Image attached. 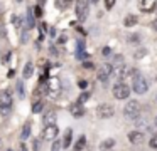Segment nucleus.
Wrapping results in <instances>:
<instances>
[{"label":"nucleus","mask_w":157,"mask_h":151,"mask_svg":"<svg viewBox=\"0 0 157 151\" xmlns=\"http://www.w3.org/2000/svg\"><path fill=\"white\" fill-rule=\"evenodd\" d=\"M44 92L48 94L51 99H56V97L61 94V82H59L58 77H52V79H49L48 82H46L44 86Z\"/></svg>","instance_id":"f257e3e1"},{"label":"nucleus","mask_w":157,"mask_h":151,"mask_svg":"<svg viewBox=\"0 0 157 151\" xmlns=\"http://www.w3.org/2000/svg\"><path fill=\"white\" fill-rule=\"evenodd\" d=\"M140 102L139 101H130V102L125 104V107H123V114H125L128 119H137V117L140 116Z\"/></svg>","instance_id":"f03ea898"},{"label":"nucleus","mask_w":157,"mask_h":151,"mask_svg":"<svg viewBox=\"0 0 157 151\" xmlns=\"http://www.w3.org/2000/svg\"><path fill=\"white\" fill-rule=\"evenodd\" d=\"M132 89L135 91L137 94H145L147 89H149V82H147V79L144 76H139V74H137L132 81Z\"/></svg>","instance_id":"7ed1b4c3"},{"label":"nucleus","mask_w":157,"mask_h":151,"mask_svg":"<svg viewBox=\"0 0 157 151\" xmlns=\"http://www.w3.org/2000/svg\"><path fill=\"white\" fill-rule=\"evenodd\" d=\"M75 12L79 22H85L88 17V2L86 0H76L75 2Z\"/></svg>","instance_id":"20e7f679"},{"label":"nucleus","mask_w":157,"mask_h":151,"mask_svg":"<svg viewBox=\"0 0 157 151\" xmlns=\"http://www.w3.org/2000/svg\"><path fill=\"white\" fill-rule=\"evenodd\" d=\"M113 96H115L117 99H127V97L130 96V87L123 82L115 84V87H113Z\"/></svg>","instance_id":"39448f33"},{"label":"nucleus","mask_w":157,"mask_h":151,"mask_svg":"<svg viewBox=\"0 0 157 151\" xmlns=\"http://www.w3.org/2000/svg\"><path fill=\"white\" fill-rule=\"evenodd\" d=\"M96 114H98V117H101V119L112 117L113 114H115V107H113L112 104H100V106L96 107Z\"/></svg>","instance_id":"423d86ee"},{"label":"nucleus","mask_w":157,"mask_h":151,"mask_svg":"<svg viewBox=\"0 0 157 151\" xmlns=\"http://www.w3.org/2000/svg\"><path fill=\"white\" fill-rule=\"evenodd\" d=\"M58 133H59L58 126H56V124H49V126H46L44 131H42V138L48 139V141H54L56 136H58Z\"/></svg>","instance_id":"0eeeda50"},{"label":"nucleus","mask_w":157,"mask_h":151,"mask_svg":"<svg viewBox=\"0 0 157 151\" xmlns=\"http://www.w3.org/2000/svg\"><path fill=\"white\" fill-rule=\"evenodd\" d=\"M157 5V0H139V9L142 12H154Z\"/></svg>","instance_id":"6e6552de"},{"label":"nucleus","mask_w":157,"mask_h":151,"mask_svg":"<svg viewBox=\"0 0 157 151\" xmlns=\"http://www.w3.org/2000/svg\"><path fill=\"white\" fill-rule=\"evenodd\" d=\"M12 106V96L9 91H4V92H0V107L2 109H9Z\"/></svg>","instance_id":"1a4fd4ad"},{"label":"nucleus","mask_w":157,"mask_h":151,"mask_svg":"<svg viewBox=\"0 0 157 151\" xmlns=\"http://www.w3.org/2000/svg\"><path fill=\"white\" fill-rule=\"evenodd\" d=\"M110 77V66H101L98 69V79L101 81V82H106Z\"/></svg>","instance_id":"9d476101"},{"label":"nucleus","mask_w":157,"mask_h":151,"mask_svg":"<svg viewBox=\"0 0 157 151\" xmlns=\"http://www.w3.org/2000/svg\"><path fill=\"white\" fill-rule=\"evenodd\" d=\"M128 139L130 143H142L144 141V133H140V131H132V133H128Z\"/></svg>","instance_id":"9b49d317"},{"label":"nucleus","mask_w":157,"mask_h":151,"mask_svg":"<svg viewBox=\"0 0 157 151\" xmlns=\"http://www.w3.org/2000/svg\"><path fill=\"white\" fill-rule=\"evenodd\" d=\"M71 114L75 117H83V114H85V107L81 106V104H71Z\"/></svg>","instance_id":"f8f14e48"},{"label":"nucleus","mask_w":157,"mask_h":151,"mask_svg":"<svg viewBox=\"0 0 157 151\" xmlns=\"http://www.w3.org/2000/svg\"><path fill=\"white\" fill-rule=\"evenodd\" d=\"M44 123H46V126H49V124H56V113L54 111H49V113L46 114Z\"/></svg>","instance_id":"ddd939ff"},{"label":"nucleus","mask_w":157,"mask_h":151,"mask_svg":"<svg viewBox=\"0 0 157 151\" xmlns=\"http://www.w3.org/2000/svg\"><path fill=\"white\" fill-rule=\"evenodd\" d=\"M71 141H73V129H69V128H68V131H66V134H64V139H63L61 143H63V146H64V148H68L69 144H71Z\"/></svg>","instance_id":"4468645a"},{"label":"nucleus","mask_w":157,"mask_h":151,"mask_svg":"<svg viewBox=\"0 0 157 151\" xmlns=\"http://www.w3.org/2000/svg\"><path fill=\"white\" fill-rule=\"evenodd\" d=\"M32 72H34V66H32V62H27L24 67V77L25 79H29V77L32 76Z\"/></svg>","instance_id":"2eb2a0df"},{"label":"nucleus","mask_w":157,"mask_h":151,"mask_svg":"<svg viewBox=\"0 0 157 151\" xmlns=\"http://www.w3.org/2000/svg\"><path fill=\"white\" fill-rule=\"evenodd\" d=\"M123 23H125V27H132L137 23V17L135 15H127L125 20H123Z\"/></svg>","instance_id":"dca6fc26"},{"label":"nucleus","mask_w":157,"mask_h":151,"mask_svg":"<svg viewBox=\"0 0 157 151\" xmlns=\"http://www.w3.org/2000/svg\"><path fill=\"white\" fill-rule=\"evenodd\" d=\"M71 3H73V0H56V5H58V9H61V10L68 9Z\"/></svg>","instance_id":"f3484780"},{"label":"nucleus","mask_w":157,"mask_h":151,"mask_svg":"<svg viewBox=\"0 0 157 151\" xmlns=\"http://www.w3.org/2000/svg\"><path fill=\"white\" fill-rule=\"evenodd\" d=\"M113 144H115V139H112V138H110V139L103 141V143L100 144V148H101V149H110V148H113Z\"/></svg>","instance_id":"a211bd4d"},{"label":"nucleus","mask_w":157,"mask_h":151,"mask_svg":"<svg viewBox=\"0 0 157 151\" xmlns=\"http://www.w3.org/2000/svg\"><path fill=\"white\" fill-rule=\"evenodd\" d=\"M85 146H86V138H85V136H79V139H78V143H76L75 149H76V151H81Z\"/></svg>","instance_id":"6ab92c4d"},{"label":"nucleus","mask_w":157,"mask_h":151,"mask_svg":"<svg viewBox=\"0 0 157 151\" xmlns=\"http://www.w3.org/2000/svg\"><path fill=\"white\" fill-rule=\"evenodd\" d=\"M29 134H31V124H25L24 126V129H22V134H21V138H22V141H25L29 138Z\"/></svg>","instance_id":"aec40b11"},{"label":"nucleus","mask_w":157,"mask_h":151,"mask_svg":"<svg viewBox=\"0 0 157 151\" xmlns=\"http://www.w3.org/2000/svg\"><path fill=\"white\" fill-rule=\"evenodd\" d=\"M42 107H44V104H42V101H36L34 106H32V113H41Z\"/></svg>","instance_id":"412c9836"},{"label":"nucleus","mask_w":157,"mask_h":151,"mask_svg":"<svg viewBox=\"0 0 157 151\" xmlns=\"http://www.w3.org/2000/svg\"><path fill=\"white\" fill-rule=\"evenodd\" d=\"M27 29H32V27H34V17H32V10L29 9L27 10Z\"/></svg>","instance_id":"4be33fe9"},{"label":"nucleus","mask_w":157,"mask_h":151,"mask_svg":"<svg viewBox=\"0 0 157 151\" xmlns=\"http://www.w3.org/2000/svg\"><path fill=\"white\" fill-rule=\"evenodd\" d=\"M88 99H90V92H83V94H79V97H78V104H81V106H83V102H86Z\"/></svg>","instance_id":"5701e85b"},{"label":"nucleus","mask_w":157,"mask_h":151,"mask_svg":"<svg viewBox=\"0 0 157 151\" xmlns=\"http://www.w3.org/2000/svg\"><path fill=\"white\" fill-rule=\"evenodd\" d=\"M144 56H147V49H139L135 54H133V57H135V59H142Z\"/></svg>","instance_id":"b1692460"},{"label":"nucleus","mask_w":157,"mask_h":151,"mask_svg":"<svg viewBox=\"0 0 157 151\" xmlns=\"http://www.w3.org/2000/svg\"><path fill=\"white\" fill-rule=\"evenodd\" d=\"M61 146H63L61 141L54 139V143H52V146H51V151H59V149H61Z\"/></svg>","instance_id":"393cba45"},{"label":"nucleus","mask_w":157,"mask_h":151,"mask_svg":"<svg viewBox=\"0 0 157 151\" xmlns=\"http://www.w3.org/2000/svg\"><path fill=\"white\" fill-rule=\"evenodd\" d=\"M115 3H117V0H105V7L106 9H113V7H115Z\"/></svg>","instance_id":"a878e982"},{"label":"nucleus","mask_w":157,"mask_h":151,"mask_svg":"<svg viewBox=\"0 0 157 151\" xmlns=\"http://www.w3.org/2000/svg\"><path fill=\"white\" fill-rule=\"evenodd\" d=\"M149 144H150V148L157 149V134H155V136H152V139L149 141Z\"/></svg>","instance_id":"bb28decb"},{"label":"nucleus","mask_w":157,"mask_h":151,"mask_svg":"<svg viewBox=\"0 0 157 151\" xmlns=\"http://www.w3.org/2000/svg\"><path fill=\"white\" fill-rule=\"evenodd\" d=\"M17 91H19V96L24 97V86H22V82H17Z\"/></svg>","instance_id":"cd10ccee"},{"label":"nucleus","mask_w":157,"mask_h":151,"mask_svg":"<svg viewBox=\"0 0 157 151\" xmlns=\"http://www.w3.org/2000/svg\"><path fill=\"white\" fill-rule=\"evenodd\" d=\"M12 22H14V25H15V27H19V25H21V22H19V17H17V15H14V17H12Z\"/></svg>","instance_id":"c85d7f7f"},{"label":"nucleus","mask_w":157,"mask_h":151,"mask_svg":"<svg viewBox=\"0 0 157 151\" xmlns=\"http://www.w3.org/2000/svg\"><path fill=\"white\" fill-rule=\"evenodd\" d=\"M36 15H37V17H41V15H42V10H41V7H36Z\"/></svg>","instance_id":"c756f323"},{"label":"nucleus","mask_w":157,"mask_h":151,"mask_svg":"<svg viewBox=\"0 0 157 151\" xmlns=\"http://www.w3.org/2000/svg\"><path fill=\"white\" fill-rule=\"evenodd\" d=\"M110 52H112L110 47H105V49H103V56H110Z\"/></svg>","instance_id":"7c9ffc66"},{"label":"nucleus","mask_w":157,"mask_h":151,"mask_svg":"<svg viewBox=\"0 0 157 151\" xmlns=\"http://www.w3.org/2000/svg\"><path fill=\"white\" fill-rule=\"evenodd\" d=\"M78 86L81 87V89H85V87H86V81H79V82H78Z\"/></svg>","instance_id":"2f4dec72"},{"label":"nucleus","mask_w":157,"mask_h":151,"mask_svg":"<svg viewBox=\"0 0 157 151\" xmlns=\"http://www.w3.org/2000/svg\"><path fill=\"white\" fill-rule=\"evenodd\" d=\"M152 27H154V29H155V30H157V19H155V20H154V22H152Z\"/></svg>","instance_id":"473e14b6"},{"label":"nucleus","mask_w":157,"mask_h":151,"mask_svg":"<svg viewBox=\"0 0 157 151\" xmlns=\"http://www.w3.org/2000/svg\"><path fill=\"white\" fill-rule=\"evenodd\" d=\"M90 2H91V3H98L100 0H90Z\"/></svg>","instance_id":"72a5a7b5"},{"label":"nucleus","mask_w":157,"mask_h":151,"mask_svg":"<svg viewBox=\"0 0 157 151\" xmlns=\"http://www.w3.org/2000/svg\"><path fill=\"white\" fill-rule=\"evenodd\" d=\"M154 123H155V126H157V116H155V119H154Z\"/></svg>","instance_id":"f704fd0d"},{"label":"nucleus","mask_w":157,"mask_h":151,"mask_svg":"<svg viewBox=\"0 0 157 151\" xmlns=\"http://www.w3.org/2000/svg\"><path fill=\"white\" fill-rule=\"evenodd\" d=\"M39 2H41V3H44V0H39Z\"/></svg>","instance_id":"c9c22d12"},{"label":"nucleus","mask_w":157,"mask_h":151,"mask_svg":"<svg viewBox=\"0 0 157 151\" xmlns=\"http://www.w3.org/2000/svg\"><path fill=\"white\" fill-rule=\"evenodd\" d=\"M155 12H157V5H155Z\"/></svg>","instance_id":"e433bc0d"},{"label":"nucleus","mask_w":157,"mask_h":151,"mask_svg":"<svg viewBox=\"0 0 157 151\" xmlns=\"http://www.w3.org/2000/svg\"><path fill=\"white\" fill-rule=\"evenodd\" d=\"M155 102H157V96H155Z\"/></svg>","instance_id":"4c0bfd02"},{"label":"nucleus","mask_w":157,"mask_h":151,"mask_svg":"<svg viewBox=\"0 0 157 151\" xmlns=\"http://www.w3.org/2000/svg\"><path fill=\"white\" fill-rule=\"evenodd\" d=\"M17 2H22V0H17Z\"/></svg>","instance_id":"58836bf2"},{"label":"nucleus","mask_w":157,"mask_h":151,"mask_svg":"<svg viewBox=\"0 0 157 151\" xmlns=\"http://www.w3.org/2000/svg\"><path fill=\"white\" fill-rule=\"evenodd\" d=\"M7 151H12V149H7Z\"/></svg>","instance_id":"ea45409f"}]
</instances>
